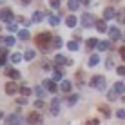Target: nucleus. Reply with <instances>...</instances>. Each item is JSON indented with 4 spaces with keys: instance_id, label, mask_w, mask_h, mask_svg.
Listing matches in <instances>:
<instances>
[{
    "instance_id": "obj_7",
    "label": "nucleus",
    "mask_w": 125,
    "mask_h": 125,
    "mask_svg": "<svg viewBox=\"0 0 125 125\" xmlns=\"http://www.w3.org/2000/svg\"><path fill=\"white\" fill-rule=\"evenodd\" d=\"M16 91H18V85H16L15 82H7L6 83V93L7 94H15Z\"/></svg>"
},
{
    "instance_id": "obj_49",
    "label": "nucleus",
    "mask_w": 125,
    "mask_h": 125,
    "mask_svg": "<svg viewBox=\"0 0 125 125\" xmlns=\"http://www.w3.org/2000/svg\"><path fill=\"white\" fill-rule=\"evenodd\" d=\"M6 63V60H4V56H0V65H4Z\"/></svg>"
},
{
    "instance_id": "obj_22",
    "label": "nucleus",
    "mask_w": 125,
    "mask_h": 125,
    "mask_svg": "<svg viewBox=\"0 0 125 125\" xmlns=\"http://www.w3.org/2000/svg\"><path fill=\"white\" fill-rule=\"evenodd\" d=\"M47 20H49L51 25H58L60 24V18H58V16H54V15H49V16H47Z\"/></svg>"
},
{
    "instance_id": "obj_47",
    "label": "nucleus",
    "mask_w": 125,
    "mask_h": 125,
    "mask_svg": "<svg viewBox=\"0 0 125 125\" xmlns=\"http://www.w3.org/2000/svg\"><path fill=\"white\" fill-rule=\"evenodd\" d=\"M0 54H2V56H6V54H7V49H6V47H0Z\"/></svg>"
},
{
    "instance_id": "obj_11",
    "label": "nucleus",
    "mask_w": 125,
    "mask_h": 125,
    "mask_svg": "<svg viewBox=\"0 0 125 125\" xmlns=\"http://www.w3.org/2000/svg\"><path fill=\"white\" fill-rule=\"evenodd\" d=\"M109 36L113 38V40H118V38H122V34H120V29H116V27H109Z\"/></svg>"
},
{
    "instance_id": "obj_14",
    "label": "nucleus",
    "mask_w": 125,
    "mask_h": 125,
    "mask_svg": "<svg viewBox=\"0 0 125 125\" xmlns=\"http://www.w3.org/2000/svg\"><path fill=\"white\" fill-rule=\"evenodd\" d=\"M67 6H69L71 11H76L80 7V0H67Z\"/></svg>"
},
{
    "instance_id": "obj_41",
    "label": "nucleus",
    "mask_w": 125,
    "mask_h": 125,
    "mask_svg": "<svg viewBox=\"0 0 125 125\" xmlns=\"http://www.w3.org/2000/svg\"><path fill=\"white\" fill-rule=\"evenodd\" d=\"M18 22H20V24H22V25H25V27H27V25H31V24H29V22H27V20H25V18H24V16H20V18H18Z\"/></svg>"
},
{
    "instance_id": "obj_9",
    "label": "nucleus",
    "mask_w": 125,
    "mask_h": 125,
    "mask_svg": "<svg viewBox=\"0 0 125 125\" xmlns=\"http://www.w3.org/2000/svg\"><path fill=\"white\" fill-rule=\"evenodd\" d=\"M114 16H116L114 7H107V9L103 11V18H105V20H111V18H114Z\"/></svg>"
},
{
    "instance_id": "obj_48",
    "label": "nucleus",
    "mask_w": 125,
    "mask_h": 125,
    "mask_svg": "<svg viewBox=\"0 0 125 125\" xmlns=\"http://www.w3.org/2000/svg\"><path fill=\"white\" fill-rule=\"evenodd\" d=\"M120 54H122V58L125 60V47H122V49H120Z\"/></svg>"
},
{
    "instance_id": "obj_42",
    "label": "nucleus",
    "mask_w": 125,
    "mask_h": 125,
    "mask_svg": "<svg viewBox=\"0 0 125 125\" xmlns=\"http://www.w3.org/2000/svg\"><path fill=\"white\" fill-rule=\"evenodd\" d=\"M34 107H36V109H42V107H44V102H42V100H36V102H34Z\"/></svg>"
},
{
    "instance_id": "obj_25",
    "label": "nucleus",
    "mask_w": 125,
    "mask_h": 125,
    "mask_svg": "<svg viewBox=\"0 0 125 125\" xmlns=\"http://www.w3.org/2000/svg\"><path fill=\"white\" fill-rule=\"evenodd\" d=\"M98 62H100V56H98V54H93V56L89 58V65H91V67H94Z\"/></svg>"
},
{
    "instance_id": "obj_23",
    "label": "nucleus",
    "mask_w": 125,
    "mask_h": 125,
    "mask_svg": "<svg viewBox=\"0 0 125 125\" xmlns=\"http://www.w3.org/2000/svg\"><path fill=\"white\" fill-rule=\"evenodd\" d=\"M98 49L100 51H107V49H111V42H100V44H98Z\"/></svg>"
},
{
    "instance_id": "obj_24",
    "label": "nucleus",
    "mask_w": 125,
    "mask_h": 125,
    "mask_svg": "<svg viewBox=\"0 0 125 125\" xmlns=\"http://www.w3.org/2000/svg\"><path fill=\"white\" fill-rule=\"evenodd\" d=\"M4 45H6V47L15 45V38H13V36H6V38H4Z\"/></svg>"
},
{
    "instance_id": "obj_5",
    "label": "nucleus",
    "mask_w": 125,
    "mask_h": 125,
    "mask_svg": "<svg viewBox=\"0 0 125 125\" xmlns=\"http://www.w3.org/2000/svg\"><path fill=\"white\" fill-rule=\"evenodd\" d=\"M27 123H29V125H36V123H42V116L38 114L36 111H33V113L27 116Z\"/></svg>"
},
{
    "instance_id": "obj_40",
    "label": "nucleus",
    "mask_w": 125,
    "mask_h": 125,
    "mask_svg": "<svg viewBox=\"0 0 125 125\" xmlns=\"http://www.w3.org/2000/svg\"><path fill=\"white\" fill-rule=\"evenodd\" d=\"M76 80H78V83H82V80H83V73H82V71L76 73Z\"/></svg>"
},
{
    "instance_id": "obj_13",
    "label": "nucleus",
    "mask_w": 125,
    "mask_h": 125,
    "mask_svg": "<svg viewBox=\"0 0 125 125\" xmlns=\"http://www.w3.org/2000/svg\"><path fill=\"white\" fill-rule=\"evenodd\" d=\"M114 91L118 94H123L125 93V83H123V82H116V83H114Z\"/></svg>"
},
{
    "instance_id": "obj_34",
    "label": "nucleus",
    "mask_w": 125,
    "mask_h": 125,
    "mask_svg": "<svg viewBox=\"0 0 125 125\" xmlns=\"http://www.w3.org/2000/svg\"><path fill=\"white\" fill-rule=\"evenodd\" d=\"M76 102H78V96H76V94H71V96H69V105H74Z\"/></svg>"
},
{
    "instance_id": "obj_2",
    "label": "nucleus",
    "mask_w": 125,
    "mask_h": 125,
    "mask_svg": "<svg viewBox=\"0 0 125 125\" xmlns=\"http://www.w3.org/2000/svg\"><path fill=\"white\" fill-rule=\"evenodd\" d=\"M91 87L96 89V91H105V78L102 74H96L91 78Z\"/></svg>"
},
{
    "instance_id": "obj_45",
    "label": "nucleus",
    "mask_w": 125,
    "mask_h": 125,
    "mask_svg": "<svg viewBox=\"0 0 125 125\" xmlns=\"http://www.w3.org/2000/svg\"><path fill=\"white\" fill-rule=\"evenodd\" d=\"M98 123H100V122H98L96 118H93V120H89V122H87V125H98Z\"/></svg>"
},
{
    "instance_id": "obj_33",
    "label": "nucleus",
    "mask_w": 125,
    "mask_h": 125,
    "mask_svg": "<svg viewBox=\"0 0 125 125\" xmlns=\"http://www.w3.org/2000/svg\"><path fill=\"white\" fill-rule=\"evenodd\" d=\"M100 111H102V113L105 114V116H111V109H109V107H105V105H100Z\"/></svg>"
},
{
    "instance_id": "obj_31",
    "label": "nucleus",
    "mask_w": 125,
    "mask_h": 125,
    "mask_svg": "<svg viewBox=\"0 0 125 125\" xmlns=\"http://www.w3.org/2000/svg\"><path fill=\"white\" fill-rule=\"evenodd\" d=\"M116 18H118V22H120V24H125V9H123V11H120L118 15H116Z\"/></svg>"
},
{
    "instance_id": "obj_35",
    "label": "nucleus",
    "mask_w": 125,
    "mask_h": 125,
    "mask_svg": "<svg viewBox=\"0 0 125 125\" xmlns=\"http://www.w3.org/2000/svg\"><path fill=\"white\" fill-rule=\"evenodd\" d=\"M20 93H22L24 96H29V94H31V89H29V87H22V89H20Z\"/></svg>"
},
{
    "instance_id": "obj_53",
    "label": "nucleus",
    "mask_w": 125,
    "mask_h": 125,
    "mask_svg": "<svg viewBox=\"0 0 125 125\" xmlns=\"http://www.w3.org/2000/svg\"><path fill=\"white\" fill-rule=\"evenodd\" d=\"M2 116H4V114H2V113H0V120H2Z\"/></svg>"
},
{
    "instance_id": "obj_4",
    "label": "nucleus",
    "mask_w": 125,
    "mask_h": 125,
    "mask_svg": "<svg viewBox=\"0 0 125 125\" xmlns=\"http://www.w3.org/2000/svg\"><path fill=\"white\" fill-rule=\"evenodd\" d=\"M94 24H96V20H94V16L91 15V13L82 15V25H83V27H93Z\"/></svg>"
},
{
    "instance_id": "obj_38",
    "label": "nucleus",
    "mask_w": 125,
    "mask_h": 125,
    "mask_svg": "<svg viewBox=\"0 0 125 125\" xmlns=\"http://www.w3.org/2000/svg\"><path fill=\"white\" fill-rule=\"evenodd\" d=\"M51 7H54V9H58V7H60V0H51Z\"/></svg>"
},
{
    "instance_id": "obj_6",
    "label": "nucleus",
    "mask_w": 125,
    "mask_h": 125,
    "mask_svg": "<svg viewBox=\"0 0 125 125\" xmlns=\"http://www.w3.org/2000/svg\"><path fill=\"white\" fill-rule=\"evenodd\" d=\"M6 76H9V78H13V80H18L20 73L16 71V69H13V67H6Z\"/></svg>"
},
{
    "instance_id": "obj_30",
    "label": "nucleus",
    "mask_w": 125,
    "mask_h": 125,
    "mask_svg": "<svg viewBox=\"0 0 125 125\" xmlns=\"http://www.w3.org/2000/svg\"><path fill=\"white\" fill-rule=\"evenodd\" d=\"M34 93H36V96L40 98V100H42V98H45V91L42 87H36V89H34Z\"/></svg>"
},
{
    "instance_id": "obj_27",
    "label": "nucleus",
    "mask_w": 125,
    "mask_h": 125,
    "mask_svg": "<svg viewBox=\"0 0 125 125\" xmlns=\"http://www.w3.org/2000/svg\"><path fill=\"white\" fill-rule=\"evenodd\" d=\"M107 98H109V102H114L116 98H118V93H116L114 89H111V91L107 93Z\"/></svg>"
},
{
    "instance_id": "obj_39",
    "label": "nucleus",
    "mask_w": 125,
    "mask_h": 125,
    "mask_svg": "<svg viewBox=\"0 0 125 125\" xmlns=\"http://www.w3.org/2000/svg\"><path fill=\"white\" fill-rule=\"evenodd\" d=\"M53 80H62V73H60L58 69L54 71V74H53Z\"/></svg>"
},
{
    "instance_id": "obj_21",
    "label": "nucleus",
    "mask_w": 125,
    "mask_h": 125,
    "mask_svg": "<svg viewBox=\"0 0 125 125\" xmlns=\"http://www.w3.org/2000/svg\"><path fill=\"white\" fill-rule=\"evenodd\" d=\"M60 89H62L63 93H69V91H71V82L63 80V82H62V85H60Z\"/></svg>"
},
{
    "instance_id": "obj_3",
    "label": "nucleus",
    "mask_w": 125,
    "mask_h": 125,
    "mask_svg": "<svg viewBox=\"0 0 125 125\" xmlns=\"http://www.w3.org/2000/svg\"><path fill=\"white\" fill-rule=\"evenodd\" d=\"M6 125H25V122H24L22 116H18V114H9L6 118Z\"/></svg>"
},
{
    "instance_id": "obj_19",
    "label": "nucleus",
    "mask_w": 125,
    "mask_h": 125,
    "mask_svg": "<svg viewBox=\"0 0 125 125\" xmlns=\"http://www.w3.org/2000/svg\"><path fill=\"white\" fill-rule=\"evenodd\" d=\"M98 44H100V42H98L96 38H89L87 40V49H94V47H98Z\"/></svg>"
},
{
    "instance_id": "obj_29",
    "label": "nucleus",
    "mask_w": 125,
    "mask_h": 125,
    "mask_svg": "<svg viewBox=\"0 0 125 125\" xmlns=\"http://www.w3.org/2000/svg\"><path fill=\"white\" fill-rule=\"evenodd\" d=\"M20 60H22V54H20V53H15V54H11V62H13V63H18Z\"/></svg>"
},
{
    "instance_id": "obj_1",
    "label": "nucleus",
    "mask_w": 125,
    "mask_h": 125,
    "mask_svg": "<svg viewBox=\"0 0 125 125\" xmlns=\"http://www.w3.org/2000/svg\"><path fill=\"white\" fill-rule=\"evenodd\" d=\"M51 33H40V34H36V38H34V42H36V45L40 47L42 51H45L47 47H49L51 44H53V40H51Z\"/></svg>"
},
{
    "instance_id": "obj_36",
    "label": "nucleus",
    "mask_w": 125,
    "mask_h": 125,
    "mask_svg": "<svg viewBox=\"0 0 125 125\" xmlns=\"http://www.w3.org/2000/svg\"><path fill=\"white\" fill-rule=\"evenodd\" d=\"M116 73H118L120 76H125V65H120L118 69H116Z\"/></svg>"
},
{
    "instance_id": "obj_12",
    "label": "nucleus",
    "mask_w": 125,
    "mask_h": 125,
    "mask_svg": "<svg viewBox=\"0 0 125 125\" xmlns=\"http://www.w3.org/2000/svg\"><path fill=\"white\" fill-rule=\"evenodd\" d=\"M54 63H56V65H63V63H69V58L62 56V54H56V56H54Z\"/></svg>"
},
{
    "instance_id": "obj_51",
    "label": "nucleus",
    "mask_w": 125,
    "mask_h": 125,
    "mask_svg": "<svg viewBox=\"0 0 125 125\" xmlns=\"http://www.w3.org/2000/svg\"><path fill=\"white\" fill-rule=\"evenodd\" d=\"M2 15H4V13H2V11H0V18H2Z\"/></svg>"
},
{
    "instance_id": "obj_15",
    "label": "nucleus",
    "mask_w": 125,
    "mask_h": 125,
    "mask_svg": "<svg viewBox=\"0 0 125 125\" xmlns=\"http://www.w3.org/2000/svg\"><path fill=\"white\" fill-rule=\"evenodd\" d=\"M18 38H20V40H29L31 34H29L27 29H20V31H18Z\"/></svg>"
},
{
    "instance_id": "obj_20",
    "label": "nucleus",
    "mask_w": 125,
    "mask_h": 125,
    "mask_svg": "<svg viewBox=\"0 0 125 125\" xmlns=\"http://www.w3.org/2000/svg\"><path fill=\"white\" fill-rule=\"evenodd\" d=\"M2 18L9 24V20H13V11L11 9H6V11H4V15H2Z\"/></svg>"
},
{
    "instance_id": "obj_18",
    "label": "nucleus",
    "mask_w": 125,
    "mask_h": 125,
    "mask_svg": "<svg viewBox=\"0 0 125 125\" xmlns=\"http://www.w3.org/2000/svg\"><path fill=\"white\" fill-rule=\"evenodd\" d=\"M42 18H44V13H40V11H34V13H33V22H34V24L42 22Z\"/></svg>"
},
{
    "instance_id": "obj_44",
    "label": "nucleus",
    "mask_w": 125,
    "mask_h": 125,
    "mask_svg": "<svg viewBox=\"0 0 125 125\" xmlns=\"http://www.w3.org/2000/svg\"><path fill=\"white\" fill-rule=\"evenodd\" d=\"M7 29H9V31H16V24H7Z\"/></svg>"
},
{
    "instance_id": "obj_43",
    "label": "nucleus",
    "mask_w": 125,
    "mask_h": 125,
    "mask_svg": "<svg viewBox=\"0 0 125 125\" xmlns=\"http://www.w3.org/2000/svg\"><path fill=\"white\" fill-rule=\"evenodd\" d=\"M105 65H107V69H111V67H114V62H113V60H111V58H107Z\"/></svg>"
},
{
    "instance_id": "obj_10",
    "label": "nucleus",
    "mask_w": 125,
    "mask_h": 125,
    "mask_svg": "<svg viewBox=\"0 0 125 125\" xmlns=\"http://www.w3.org/2000/svg\"><path fill=\"white\" fill-rule=\"evenodd\" d=\"M44 87L47 89V91H51V93H56V83H54L53 80H45L44 82Z\"/></svg>"
},
{
    "instance_id": "obj_17",
    "label": "nucleus",
    "mask_w": 125,
    "mask_h": 125,
    "mask_svg": "<svg viewBox=\"0 0 125 125\" xmlns=\"http://www.w3.org/2000/svg\"><path fill=\"white\" fill-rule=\"evenodd\" d=\"M65 25H67V27H74V25H76V16L69 15L67 18H65Z\"/></svg>"
},
{
    "instance_id": "obj_50",
    "label": "nucleus",
    "mask_w": 125,
    "mask_h": 125,
    "mask_svg": "<svg viewBox=\"0 0 125 125\" xmlns=\"http://www.w3.org/2000/svg\"><path fill=\"white\" fill-rule=\"evenodd\" d=\"M22 2H24V4H29V2H31V0H22Z\"/></svg>"
},
{
    "instance_id": "obj_26",
    "label": "nucleus",
    "mask_w": 125,
    "mask_h": 125,
    "mask_svg": "<svg viewBox=\"0 0 125 125\" xmlns=\"http://www.w3.org/2000/svg\"><path fill=\"white\" fill-rule=\"evenodd\" d=\"M62 44H63L62 38H58V36L53 38V47H54V49H60V47H62Z\"/></svg>"
},
{
    "instance_id": "obj_28",
    "label": "nucleus",
    "mask_w": 125,
    "mask_h": 125,
    "mask_svg": "<svg viewBox=\"0 0 125 125\" xmlns=\"http://www.w3.org/2000/svg\"><path fill=\"white\" fill-rule=\"evenodd\" d=\"M24 58H25V60H33V58H34V51H33V49H27V51L24 53Z\"/></svg>"
},
{
    "instance_id": "obj_52",
    "label": "nucleus",
    "mask_w": 125,
    "mask_h": 125,
    "mask_svg": "<svg viewBox=\"0 0 125 125\" xmlns=\"http://www.w3.org/2000/svg\"><path fill=\"white\" fill-rule=\"evenodd\" d=\"M4 2H6V0H0V4H4Z\"/></svg>"
},
{
    "instance_id": "obj_46",
    "label": "nucleus",
    "mask_w": 125,
    "mask_h": 125,
    "mask_svg": "<svg viewBox=\"0 0 125 125\" xmlns=\"http://www.w3.org/2000/svg\"><path fill=\"white\" fill-rule=\"evenodd\" d=\"M25 102H27L25 98H18V100H16V103H18V105H25Z\"/></svg>"
},
{
    "instance_id": "obj_16",
    "label": "nucleus",
    "mask_w": 125,
    "mask_h": 125,
    "mask_svg": "<svg viewBox=\"0 0 125 125\" xmlns=\"http://www.w3.org/2000/svg\"><path fill=\"white\" fill-rule=\"evenodd\" d=\"M96 29L100 33H105L107 31V25H105V20H96Z\"/></svg>"
},
{
    "instance_id": "obj_8",
    "label": "nucleus",
    "mask_w": 125,
    "mask_h": 125,
    "mask_svg": "<svg viewBox=\"0 0 125 125\" xmlns=\"http://www.w3.org/2000/svg\"><path fill=\"white\" fill-rule=\"evenodd\" d=\"M60 100H58V98H54V100H53V103H51V114H53V116H56L58 113H60Z\"/></svg>"
},
{
    "instance_id": "obj_37",
    "label": "nucleus",
    "mask_w": 125,
    "mask_h": 125,
    "mask_svg": "<svg viewBox=\"0 0 125 125\" xmlns=\"http://www.w3.org/2000/svg\"><path fill=\"white\" fill-rule=\"evenodd\" d=\"M116 116H118L120 120H125V109H120L118 113H116Z\"/></svg>"
},
{
    "instance_id": "obj_32",
    "label": "nucleus",
    "mask_w": 125,
    "mask_h": 125,
    "mask_svg": "<svg viewBox=\"0 0 125 125\" xmlns=\"http://www.w3.org/2000/svg\"><path fill=\"white\" fill-rule=\"evenodd\" d=\"M67 47H69V49H71V51H78V42H76V40L69 42V44H67Z\"/></svg>"
}]
</instances>
